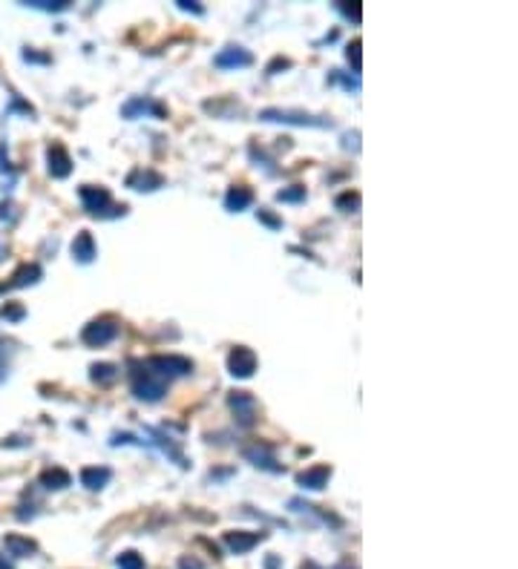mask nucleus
I'll return each instance as SVG.
<instances>
[{"label":"nucleus","mask_w":518,"mask_h":569,"mask_svg":"<svg viewBox=\"0 0 518 569\" xmlns=\"http://www.w3.org/2000/svg\"><path fill=\"white\" fill-rule=\"evenodd\" d=\"M115 336H118V320H115V316H101V320H93L81 331V339L89 348H101V345L112 342Z\"/></svg>","instance_id":"obj_4"},{"label":"nucleus","mask_w":518,"mask_h":569,"mask_svg":"<svg viewBox=\"0 0 518 569\" xmlns=\"http://www.w3.org/2000/svg\"><path fill=\"white\" fill-rule=\"evenodd\" d=\"M23 60H35V63H49V55H38V52H32V49H26V52H23Z\"/></svg>","instance_id":"obj_34"},{"label":"nucleus","mask_w":518,"mask_h":569,"mask_svg":"<svg viewBox=\"0 0 518 569\" xmlns=\"http://www.w3.org/2000/svg\"><path fill=\"white\" fill-rule=\"evenodd\" d=\"M4 547L12 558H29L38 552V544L32 541V537H23V535H6L4 537Z\"/></svg>","instance_id":"obj_17"},{"label":"nucleus","mask_w":518,"mask_h":569,"mask_svg":"<svg viewBox=\"0 0 518 569\" xmlns=\"http://www.w3.org/2000/svg\"><path fill=\"white\" fill-rule=\"evenodd\" d=\"M262 537H265L262 532H225V547L233 555H248Z\"/></svg>","instance_id":"obj_13"},{"label":"nucleus","mask_w":518,"mask_h":569,"mask_svg":"<svg viewBox=\"0 0 518 569\" xmlns=\"http://www.w3.org/2000/svg\"><path fill=\"white\" fill-rule=\"evenodd\" d=\"M176 4H179V9H185V12H196V15H202V12H205L202 6L190 4V0H176Z\"/></svg>","instance_id":"obj_35"},{"label":"nucleus","mask_w":518,"mask_h":569,"mask_svg":"<svg viewBox=\"0 0 518 569\" xmlns=\"http://www.w3.org/2000/svg\"><path fill=\"white\" fill-rule=\"evenodd\" d=\"M340 6V12L346 15V18H354V23H360V4H354V6H349V4H337Z\"/></svg>","instance_id":"obj_33"},{"label":"nucleus","mask_w":518,"mask_h":569,"mask_svg":"<svg viewBox=\"0 0 518 569\" xmlns=\"http://www.w3.org/2000/svg\"><path fill=\"white\" fill-rule=\"evenodd\" d=\"M179 569H205V563L196 555H181L179 558Z\"/></svg>","instance_id":"obj_32"},{"label":"nucleus","mask_w":518,"mask_h":569,"mask_svg":"<svg viewBox=\"0 0 518 569\" xmlns=\"http://www.w3.org/2000/svg\"><path fill=\"white\" fill-rule=\"evenodd\" d=\"M150 371H156L159 377H188L193 374V362L188 357H176V354H156L144 362Z\"/></svg>","instance_id":"obj_3"},{"label":"nucleus","mask_w":518,"mask_h":569,"mask_svg":"<svg viewBox=\"0 0 518 569\" xmlns=\"http://www.w3.org/2000/svg\"><path fill=\"white\" fill-rule=\"evenodd\" d=\"M0 569H12V563H6L4 558H0Z\"/></svg>","instance_id":"obj_38"},{"label":"nucleus","mask_w":518,"mask_h":569,"mask_svg":"<svg viewBox=\"0 0 518 569\" xmlns=\"http://www.w3.org/2000/svg\"><path fill=\"white\" fill-rule=\"evenodd\" d=\"M228 371H231L236 379L254 377V371H257V354L251 351L248 345H236L233 351H231V357H228Z\"/></svg>","instance_id":"obj_6"},{"label":"nucleus","mask_w":518,"mask_h":569,"mask_svg":"<svg viewBox=\"0 0 518 569\" xmlns=\"http://www.w3.org/2000/svg\"><path fill=\"white\" fill-rule=\"evenodd\" d=\"M46 167H49L52 178H67L72 173V158H70V152H67L64 144H49V150H46Z\"/></svg>","instance_id":"obj_8"},{"label":"nucleus","mask_w":518,"mask_h":569,"mask_svg":"<svg viewBox=\"0 0 518 569\" xmlns=\"http://www.w3.org/2000/svg\"><path fill=\"white\" fill-rule=\"evenodd\" d=\"M277 202H306V187H302V184L283 187L280 193H277Z\"/></svg>","instance_id":"obj_25"},{"label":"nucleus","mask_w":518,"mask_h":569,"mask_svg":"<svg viewBox=\"0 0 518 569\" xmlns=\"http://www.w3.org/2000/svg\"><path fill=\"white\" fill-rule=\"evenodd\" d=\"M280 70H291V60H288V58H273V60L268 63L265 72H268V75H277Z\"/></svg>","instance_id":"obj_31"},{"label":"nucleus","mask_w":518,"mask_h":569,"mask_svg":"<svg viewBox=\"0 0 518 569\" xmlns=\"http://www.w3.org/2000/svg\"><path fill=\"white\" fill-rule=\"evenodd\" d=\"M41 486H44V489H55V492H60V489L72 486V474H70L67 469H60V466H52V469L41 471Z\"/></svg>","instance_id":"obj_18"},{"label":"nucleus","mask_w":518,"mask_h":569,"mask_svg":"<svg viewBox=\"0 0 518 569\" xmlns=\"http://www.w3.org/2000/svg\"><path fill=\"white\" fill-rule=\"evenodd\" d=\"M72 259L81 262V265H89V262L96 259V239H93V233H89V230H81L75 236V242H72Z\"/></svg>","instance_id":"obj_14"},{"label":"nucleus","mask_w":518,"mask_h":569,"mask_svg":"<svg viewBox=\"0 0 518 569\" xmlns=\"http://www.w3.org/2000/svg\"><path fill=\"white\" fill-rule=\"evenodd\" d=\"M127 187H130V190H138V193H153V190L164 187V176L156 173V170L136 167V170L127 176Z\"/></svg>","instance_id":"obj_10"},{"label":"nucleus","mask_w":518,"mask_h":569,"mask_svg":"<svg viewBox=\"0 0 518 569\" xmlns=\"http://www.w3.org/2000/svg\"><path fill=\"white\" fill-rule=\"evenodd\" d=\"M213 63H216V67H222V70H239V67H251L254 55H251L248 49H242V46H225L222 52H216Z\"/></svg>","instance_id":"obj_12"},{"label":"nucleus","mask_w":518,"mask_h":569,"mask_svg":"<svg viewBox=\"0 0 518 569\" xmlns=\"http://www.w3.org/2000/svg\"><path fill=\"white\" fill-rule=\"evenodd\" d=\"M153 437H156V443H159V446L164 449V454H167L170 460H176V463L181 466V469L188 466V460H185V454H181V449L176 446V443H173V440H170V437H167L164 431H153Z\"/></svg>","instance_id":"obj_22"},{"label":"nucleus","mask_w":518,"mask_h":569,"mask_svg":"<svg viewBox=\"0 0 518 569\" xmlns=\"http://www.w3.org/2000/svg\"><path fill=\"white\" fill-rule=\"evenodd\" d=\"M299 569H320V566H317V563H314V561H306V563H302V566H299Z\"/></svg>","instance_id":"obj_37"},{"label":"nucleus","mask_w":518,"mask_h":569,"mask_svg":"<svg viewBox=\"0 0 518 569\" xmlns=\"http://www.w3.org/2000/svg\"><path fill=\"white\" fill-rule=\"evenodd\" d=\"M89 377H93V383L98 386H112L118 379V365L112 362H96L93 368H89Z\"/></svg>","instance_id":"obj_21"},{"label":"nucleus","mask_w":518,"mask_h":569,"mask_svg":"<svg viewBox=\"0 0 518 569\" xmlns=\"http://www.w3.org/2000/svg\"><path fill=\"white\" fill-rule=\"evenodd\" d=\"M0 316H4V320H9V322H20L23 316H26V308H23L20 302H6L4 308H0Z\"/></svg>","instance_id":"obj_26"},{"label":"nucleus","mask_w":518,"mask_h":569,"mask_svg":"<svg viewBox=\"0 0 518 569\" xmlns=\"http://www.w3.org/2000/svg\"><path fill=\"white\" fill-rule=\"evenodd\" d=\"M44 276V270H41V265H20L15 273H12V279L6 282V288H26V284H35L38 279Z\"/></svg>","instance_id":"obj_19"},{"label":"nucleus","mask_w":518,"mask_h":569,"mask_svg":"<svg viewBox=\"0 0 518 569\" xmlns=\"http://www.w3.org/2000/svg\"><path fill=\"white\" fill-rule=\"evenodd\" d=\"M130 379H133V394L144 403H159L167 394V379L150 371L144 362H130Z\"/></svg>","instance_id":"obj_1"},{"label":"nucleus","mask_w":518,"mask_h":569,"mask_svg":"<svg viewBox=\"0 0 518 569\" xmlns=\"http://www.w3.org/2000/svg\"><path fill=\"white\" fill-rule=\"evenodd\" d=\"M242 454H245L257 469H265V471H283V466L277 463V457H273V449L268 446V443H251V446L242 449Z\"/></svg>","instance_id":"obj_9"},{"label":"nucleus","mask_w":518,"mask_h":569,"mask_svg":"<svg viewBox=\"0 0 518 569\" xmlns=\"http://www.w3.org/2000/svg\"><path fill=\"white\" fill-rule=\"evenodd\" d=\"M334 207L343 210V213H357V210H360V193H354V190H346V193H340L337 199H334Z\"/></svg>","instance_id":"obj_23"},{"label":"nucleus","mask_w":518,"mask_h":569,"mask_svg":"<svg viewBox=\"0 0 518 569\" xmlns=\"http://www.w3.org/2000/svg\"><path fill=\"white\" fill-rule=\"evenodd\" d=\"M78 196H81L86 213H93V216H104V210L112 204L110 190H107V187H96V184H84V187H78Z\"/></svg>","instance_id":"obj_7"},{"label":"nucleus","mask_w":518,"mask_h":569,"mask_svg":"<svg viewBox=\"0 0 518 569\" xmlns=\"http://www.w3.org/2000/svg\"><path fill=\"white\" fill-rule=\"evenodd\" d=\"M265 569H280V558H265Z\"/></svg>","instance_id":"obj_36"},{"label":"nucleus","mask_w":518,"mask_h":569,"mask_svg":"<svg viewBox=\"0 0 518 569\" xmlns=\"http://www.w3.org/2000/svg\"><path fill=\"white\" fill-rule=\"evenodd\" d=\"M121 112H124L127 118H136L138 112H150V115H156V118H164V115H167L162 104L150 101V98H133V101L124 104V110H121Z\"/></svg>","instance_id":"obj_20"},{"label":"nucleus","mask_w":518,"mask_h":569,"mask_svg":"<svg viewBox=\"0 0 518 569\" xmlns=\"http://www.w3.org/2000/svg\"><path fill=\"white\" fill-rule=\"evenodd\" d=\"M26 6H32V9H44V12H64L70 4H67V0H29Z\"/></svg>","instance_id":"obj_28"},{"label":"nucleus","mask_w":518,"mask_h":569,"mask_svg":"<svg viewBox=\"0 0 518 569\" xmlns=\"http://www.w3.org/2000/svg\"><path fill=\"white\" fill-rule=\"evenodd\" d=\"M115 563H118V569H144V558L138 552H121Z\"/></svg>","instance_id":"obj_27"},{"label":"nucleus","mask_w":518,"mask_h":569,"mask_svg":"<svg viewBox=\"0 0 518 569\" xmlns=\"http://www.w3.org/2000/svg\"><path fill=\"white\" fill-rule=\"evenodd\" d=\"M251 204H254V190H251V187H245V184H233V187L228 190L225 207H228L231 213H239V210H245V207H251Z\"/></svg>","instance_id":"obj_16"},{"label":"nucleus","mask_w":518,"mask_h":569,"mask_svg":"<svg viewBox=\"0 0 518 569\" xmlns=\"http://www.w3.org/2000/svg\"><path fill=\"white\" fill-rule=\"evenodd\" d=\"M15 354V342H6V339H0V383L6 379L9 374V360Z\"/></svg>","instance_id":"obj_24"},{"label":"nucleus","mask_w":518,"mask_h":569,"mask_svg":"<svg viewBox=\"0 0 518 569\" xmlns=\"http://www.w3.org/2000/svg\"><path fill=\"white\" fill-rule=\"evenodd\" d=\"M257 218L262 221V225H268L271 230H280V228H283V218H280V216H273V213H271V210H265V207H262V210H257Z\"/></svg>","instance_id":"obj_30"},{"label":"nucleus","mask_w":518,"mask_h":569,"mask_svg":"<svg viewBox=\"0 0 518 569\" xmlns=\"http://www.w3.org/2000/svg\"><path fill=\"white\" fill-rule=\"evenodd\" d=\"M110 480H112V471H110L107 466H86V469H81V483H84L89 492L104 489Z\"/></svg>","instance_id":"obj_15"},{"label":"nucleus","mask_w":518,"mask_h":569,"mask_svg":"<svg viewBox=\"0 0 518 569\" xmlns=\"http://www.w3.org/2000/svg\"><path fill=\"white\" fill-rule=\"evenodd\" d=\"M259 121H268V124H294V126H334L331 118H317V115L299 112V110H262Z\"/></svg>","instance_id":"obj_2"},{"label":"nucleus","mask_w":518,"mask_h":569,"mask_svg":"<svg viewBox=\"0 0 518 569\" xmlns=\"http://www.w3.org/2000/svg\"><path fill=\"white\" fill-rule=\"evenodd\" d=\"M328 480H331V466H325V463H317V466H311V469H306V471L297 474V486L311 489V492L325 489Z\"/></svg>","instance_id":"obj_11"},{"label":"nucleus","mask_w":518,"mask_h":569,"mask_svg":"<svg viewBox=\"0 0 518 569\" xmlns=\"http://www.w3.org/2000/svg\"><path fill=\"white\" fill-rule=\"evenodd\" d=\"M0 162H4V150H0ZM0 170H4V164H0Z\"/></svg>","instance_id":"obj_39"},{"label":"nucleus","mask_w":518,"mask_h":569,"mask_svg":"<svg viewBox=\"0 0 518 569\" xmlns=\"http://www.w3.org/2000/svg\"><path fill=\"white\" fill-rule=\"evenodd\" d=\"M360 38H354L351 44H349V49H346V58H349V63H351V70L354 72H360L363 70V60H360Z\"/></svg>","instance_id":"obj_29"},{"label":"nucleus","mask_w":518,"mask_h":569,"mask_svg":"<svg viewBox=\"0 0 518 569\" xmlns=\"http://www.w3.org/2000/svg\"><path fill=\"white\" fill-rule=\"evenodd\" d=\"M228 405H231L233 417H236V423L242 429H251L254 426V420H257V400H254L251 391H231Z\"/></svg>","instance_id":"obj_5"}]
</instances>
